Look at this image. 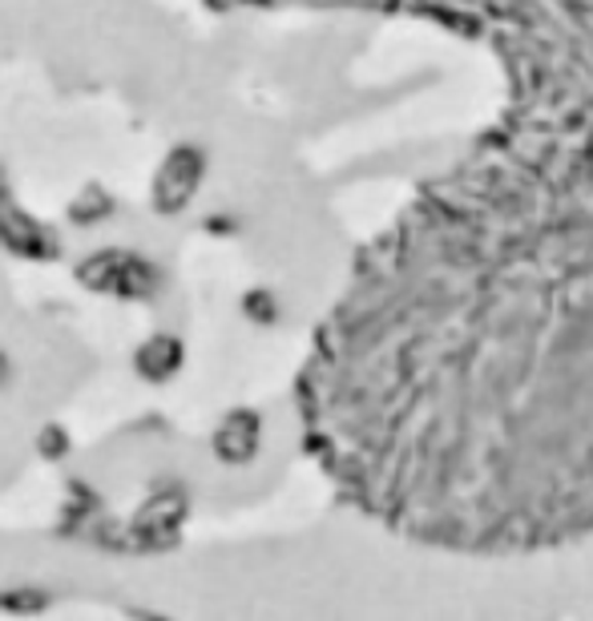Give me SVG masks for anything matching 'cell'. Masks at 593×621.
I'll list each match as a JSON object with an SVG mask.
<instances>
[{"label":"cell","instance_id":"obj_1","mask_svg":"<svg viewBox=\"0 0 593 621\" xmlns=\"http://www.w3.org/2000/svg\"><path fill=\"white\" fill-rule=\"evenodd\" d=\"M339 500L452 557L593 536V126L496 110L355 258L299 376Z\"/></svg>","mask_w":593,"mask_h":621},{"label":"cell","instance_id":"obj_4","mask_svg":"<svg viewBox=\"0 0 593 621\" xmlns=\"http://www.w3.org/2000/svg\"><path fill=\"white\" fill-rule=\"evenodd\" d=\"M0 246L9 254L33 258V263H53V258H61V239H56L41 218H33L25 206H16L4 174H0Z\"/></svg>","mask_w":593,"mask_h":621},{"label":"cell","instance_id":"obj_9","mask_svg":"<svg viewBox=\"0 0 593 621\" xmlns=\"http://www.w3.org/2000/svg\"><path fill=\"white\" fill-rule=\"evenodd\" d=\"M65 448H70L65 432H61V428H45V432H41V452H45V456H65Z\"/></svg>","mask_w":593,"mask_h":621},{"label":"cell","instance_id":"obj_6","mask_svg":"<svg viewBox=\"0 0 593 621\" xmlns=\"http://www.w3.org/2000/svg\"><path fill=\"white\" fill-rule=\"evenodd\" d=\"M126 254L129 251H122V246H105V251L85 254L73 275H77V282H81L85 291L113 295V282H117V275H122V267H126Z\"/></svg>","mask_w":593,"mask_h":621},{"label":"cell","instance_id":"obj_8","mask_svg":"<svg viewBox=\"0 0 593 621\" xmlns=\"http://www.w3.org/2000/svg\"><path fill=\"white\" fill-rule=\"evenodd\" d=\"M117 214V202H113V194L105 190V186L89 182L77 190V198L70 202V223L73 226H98L105 223V218H113Z\"/></svg>","mask_w":593,"mask_h":621},{"label":"cell","instance_id":"obj_3","mask_svg":"<svg viewBox=\"0 0 593 621\" xmlns=\"http://www.w3.org/2000/svg\"><path fill=\"white\" fill-rule=\"evenodd\" d=\"M206 178V154L194 141H182L166 150V157L157 162L154 178H150V211L162 214V218H174L182 214L190 202H194L198 186Z\"/></svg>","mask_w":593,"mask_h":621},{"label":"cell","instance_id":"obj_5","mask_svg":"<svg viewBox=\"0 0 593 621\" xmlns=\"http://www.w3.org/2000/svg\"><path fill=\"white\" fill-rule=\"evenodd\" d=\"M186 364V352H182V339L169 335V331H157L141 343L138 352H134V371H138L141 380L150 383H166L169 376H178V367Z\"/></svg>","mask_w":593,"mask_h":621},{"label":"cell","instance_id":"obj_11","mask_svg":"<svg viewBox=\"0 0 593 621\" xmlns=\"http://www.w3.org/2000/svg\"><path fill=\"white\" fill-rule=\"evenodd\" d=\"M0 376H4V355H0Z\"/></svg>","mask_w":593,"mask_h":621},{"label":"cell","instance_id":"obj_2","mask_svg":"<svg viewBox=\"0 0 593 621\" xmlns=\"http://www.w3.org/2000/svg\"><path fill=\"white\" fill-rule=\"evenodd\" d=\"M295 4V0H275ZM408 21L477 49L501 105L593 126V0H299Z\"/></svg>","mask_w":593,"mask_h":621},{"label":"cell","instance_id":"obj_10","mask_svg":"<svg viewBox=\"0 0 593 621\" xmlns=\"http://www.w3.org/2000/svg\"><path fill=\"white\" fill-rule=\"evenodd\" d=\"M45 597H37V593H9L4 597V609H13V613H37L33 606H41Z\"/></svg>","mask_w":593,"mask_h":621},{"label":"cell","instance_id":"obj_7","mask_svg":"<svg viewBox=\"0 0 593 621\" xmlns=\"http://www.w3.org/2000/svg\"><path fill=\"white\" fill-rule=\"evenodd\" d=\"M157 282H162V270L146 258V254L129 251L126 254V267H122V275H117V282H113V295L117 299H129V303H138V299H150L157 291Z\"/></svg>","mask_w":593,"mask_h":621}]
</instances>
